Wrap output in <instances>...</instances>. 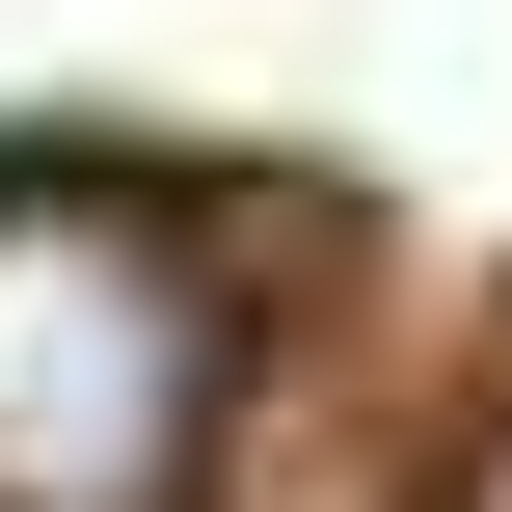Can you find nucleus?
Returning a JSON list of instances; mask_svg holds the SVG:
<instances>
[{
	"instance_id": "obj_2",
	"label": "nucleus",
	"mask_w": 512,
	"mask_h": 512,
	"mask_svg": "<svg viewBox=\"0 0 512 512\" xmlns=\"http://www.w3.org/2000/svg\"><path fill=\"white\" fill-rule=\"evenodd\" d=\"M459 512H512V459H486V486H459Z\"/></svg>"
},
{
	"instance_id": "obj_1",
	"label": "nucleus",
	"mask_w": 512,
	"mask_h": 512,
	"mask_svg": "<svg viewBox=\"0 0 512 512\" xmlns=\"http://www.w3.org/2000/svg\"><path fill=\"white\" fill-rule=\"evenodd\" d=\"M216 378V243L108 162H0V512H189Z\"/></svg>"
}]
</instances>
